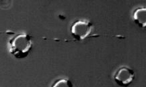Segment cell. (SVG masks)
Segmentation results:
<instances>
[{"instance_id":"6da1fadb","label":"cell","mask_w":146,"mask_h":87,"mask_svg":"<svg viewBox=\"0 0 146 87\" xmlns=\"http://www.w3.org/2000/svg\"><path fill=\"white\" fill-rule=\"evenodd\" d=\"M33 44L29 34L23 33L16 35L9 40V51L18 59L27 58L32 50Z\"/></svg>"},{"instance_id":"7a4b0ae2","label":"cell","mask_w":146,"mask_h":87,"mask_svg":"<svg viewBox=\"0 0 146 87\" xmlns=\"http://www.w3.org/2000/svg\"><path fill=\"white\" fill-rule=\"evenodd\" d=\"M94 26L91 22L86 20H77L70 27V32L75 40L82 41L93 34Z\"/></svg>"},{"instance_id":"3957f363","label":"cell","mask_w":146,"mask_h":87,"mask_svg":"<svg viewBox=\"0 0 146 87\" xmlns=\"http://www.w3.org/2000/svg\"><path fill=\"white\" fill-rule=\"evenodd\" d=\"M135 75L133 70L128 66L119 68L114 75V80L120 86H128L133 82Z\"/></svg>"},{"instance_id":"277c9868","label":"cell","mask_w":146,"mask_h":87,"mask_svg":"<svg viewBox=\"0 0 146 87\" xmlns=\"http://www.w3.org/2000/svg\"><path fill=\"white\" fill-rule=\"evenodd\" d=\"M133 20L135 23L141 28L146 26V8L139 7L133 12Z\"/></svg>"},{"instance_id":"5b68a950","label":"cell","mask_w":146,"mask_h":87,"mask_svg":"<svg viewBox=\"0 0 146 87\" xmlns=\"http://www.w3.org/2000/svg\"><path fill=\"white\" fill-rule=\"evenodd\" d=\"M53 87H72L73 84L67 78H61L56 80L53 84Z\"/></svg>"}]
</instances>
